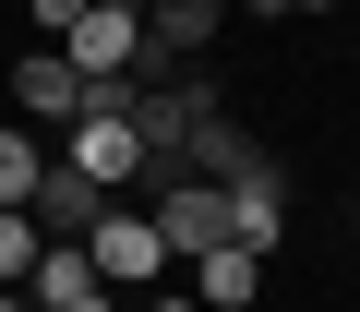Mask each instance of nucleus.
I'll list each match as a JSON object with an SVG mask.
<instances>
[{
	"label": "nucleus",
	"instance_id": "13",
	"mask_svg": "<svg viewBox=\"0 0 360 312\" xmlns=\"http://www.w3.org/2000/svg\"><path fill=\"white\" fill-rule=\"evenodd\" d=\"M252 13H324V0H252Z\"/></svg>",
	"mask_w": 360,
	"mask_h": 312
},
{
	"label": "nucleus",
	"instance_id": "6",
	"mask_svg": "<svg viewBox=\"0 0 360 312\" xmlns=\"http://www.w3.org/2000/svg\"><path fill=\"white\" fill-rule=\"evenodd\" d=\"M13 96H25V132H72V120L96 108V96H84V72H72L60 48H25V60H13Z\"/></svg>",
	"mask_w": 360,
	"mask_h": 312
},
{
	"label": "nucleus",
	"instance_id": "5",
	"mask_svg": "<svg viewBox=\"0 0 360 312\" xmlns=\"http://www.w3.org/2000/svg\"><path fill=\"white\" fill-rule=\"evenodd\" d=\"M96 216H108V193H96V181L72 169V156H49V169H37V193H25V228H37V240L60 252V240H84Z\"/></svg>",
	"mask_w": 360,
	"mask_h": 312
},
{
	"label": "nucleus",
	"instance_id": "9",
	"mask_svg": "<svg viewBox=\"0 0 360 312\" xmlns=\"http://www.w3.org/2000/svg\"><path fill=\"white\" fill-rule=\"evenodd\" d=\"M193 288H205V300H217V312H240V300H252V288H264V252H240V240H217V252H205V264H193Z\"/></svg>",
	"mask_w": 360,
	"mask_h": 312
},
{
	"label": "nucleus",
	"instance_id": "14",
	"mask_svg": "<svg viewBox=\"0 0 360 312\" xmlns=\"http://www.w3.org/2000/svg\"><path fill=\"white\" fill-rule=\"evenodd\" d=\"M144 312H205V300H180V288H168V300H144Z\"/></svg>",
	"mask_w": 360,
	"mask_h": 312
},
{
	"label": "nucleus",
	"instance_id": "3",
	"mask_svg": "<svg viewBox=\"0 0 360 312\" xmlns=\"http://www.w3.org/2000/svg\"><path fill=\"white\" fill-rule=\"evenodd\" d=\"M72 252L96 264V288H144V276H168V240L144 228V204H108V216H96Z\"/></svg>",
	"mask_w": 360,
	"mask_h": 312
},
{
	"label": "nucleus",
	"instance_id": "11",
	"mask_svg": "<svg viewBox=\"0 0 360 312\" xmlns=\"http://www.w3.org/2000/svg\"><path fill=\"white\" fill-rule=\"evenodd\" d=\"M37 252H49V240L25 228V204H0V300H13V288L37 276Z\"/></svg>",
	"mask_w": 360,
	"mask_h": 312
},
{
	"label": "nucleus",
	"instance_id": "4",
	"mask_svg": "<svg viewBox=\"0 0 360 312\" xmlns=\"http://www.w3.org/2000/svg\"><path fill=\"white\" fill-rule=\"evenodd\" d=\"M60 156H72V169H84L108 204H120V193H144V144H132V120H120V108H84Z\"/></svg>",
	"mask_w": 360,
	"mask_h": 312
},
{
	"label": "nucleus",
	"instance_id": "7",
	"mask_svg": "<svg viewBox=\"0 0 360 312\" xmlns=\"http://www.w3.org/2000/svg\"><path fill=\"white\" fill-rule=\"evenodd\" d=\"M229 240H240V252H276V240H288V169L229 181Z\"/></svg>",
	"mask_w": 360,
	"mask_h": 312
},
{
	"label": "nucleus",
	"instance_id": "2",
	"mask_svg": "<svg viewBox=\"0 0 360 312\" xmlns=\"http://www.w3.org/2000/svg\"><path fill=\"white\" fill-rule=\"evenodd\" d=\"M60 60L84 72V96L132 84V60H144V13H108V0H84V13H72V37H60Z\"/></svg>",
	"mask_w": 360,
	"mask_h": 312
},
{
	"label": "nucleus",
	"instance_id": "10",
	"mask_svg": "<svg viewBox=\"0 0 360 312\" xmlns=\"http://www.w3.org/2000/svg\"><path fill=\"white\" fill-rule=\"evenodd\" d=\"M37 169H49V144H37L25 120H0V204H25V193H37Z\"/></svg>",
	"mask_w": 360,
	"mask_h": 312
},
{
	"label": "nucleus",
	"instance_id": "18",
	"mask_svg": "<svg viewBox=\"0 0 360 312\" xmlns=\"http://www.w3.org/2000/svg\"><path fill=\"white\" fill-rule=\"evenodd\" d=\"M348 228H360V216H348Z\"/></svg>",
	"mask_w": 360,
	"mask_h": 312
},
{
	"label": "nucleus",
	"instance_id": "1",
	"mask_svg": "<svg viewBox=\"0 0 360 312\" xmlns=\"http://www.w3.org/2000/svg\"><path fill=\"white\" fill-rule=\"evenodd\" d=\"M132 204H144V228L168 240V264H180V252L205 264V252L229 240V193H217V181H193V169H168V181H144Z\"/></svg>",
	"mask_w": 360,
	"mask_h": 312
},
{
	"label": "nucleus",
	"instance_id": "17",
	"mask_svg": "<svg viewBox=\"0 0 360 312\" xmlns=\"http://www.w3.org/2000/svg\"><path fill=\"white\" fill-rule=\"evenodd\" d=\"M240 312H252V300H240Z\"/></svg>",
	"mask_w": 360,
	"mask_h": 312
},
{
	"label": "nucleus",
	"instance_id": "8",
	"mask_svg": "<svg viewBox=\"0 0 360 312\" xmlns=\"http://www.w3.org/2000/svg\"><path fill=\"white\" fill-rule=\"evenodd\" d=\"M13 300H37V312H120V300L96 288V264H84L72 240H60V252H37V276H25Z\"/></svg>",
	"mask_w": 360,
	"mask_h": 312
},
{
	"label": "nucleus",
	"instance_id": "15",
	"mask_svg": "<svg viewBox=\"0 0 360 312\" xmlns=\"http://www.w3.org/2000/svg\"><path fill=\"white\" fill-rule=\"evenodd\" d=\"M108 13H144V0H108Z\"/></svg>",
	"mask_w": 360,
	"mask_h": 312
},
{
	"label": "nucleus",
	"instance_id": "12",
	"mask_svg": "<svg viewBox=\"0 0 360 312\" xmlns=\"http://www.w3.org/2000/svg\"><path fill=\"white\" fill-rule=\"evenodd\" d=\"M72 13H84V0H25V25H37V48H60V37H72Z\"/></svg>",
	"mask_w": 360,
	"mask_h": 312
},
{
	"label": "nucleus",
	"instance_id": "16",
	"mask_svg": "<svg viewBox=\"0 0 360 312\" xmlns=\"http://www.w3.org/2000/svg\"><path fill=\"white\" fill-rule=\"evenodd\" d=\"M0 312H37V300H0Z\"/></svg>",
	"mask_w": 360,
	"mask_h": 312
}]
</instances>
